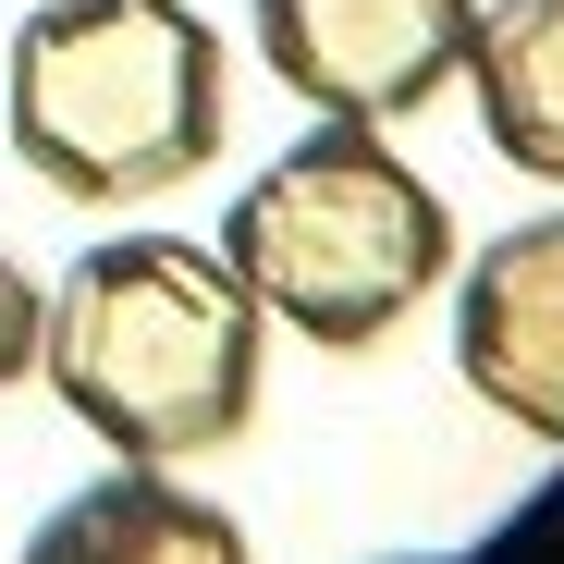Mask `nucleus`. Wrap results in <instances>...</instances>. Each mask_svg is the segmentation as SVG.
I'll return each mask as SVG.
<instances>
[{
  "instance_id": "nucleus-1",
  "label": "nucleus",
  "mask_w": 564,
  "mask_h": 564,
  "mask_svg": "<svg viewBox=\"0 0 564 564\" xmlns=\"http://www.w3.org/2000/svg\"><path fill=\"white\" fill-rule=\"evenodd\" d=\"M37 381L74 430H99L111 466H197L258 430L270 319L197 234H99L50 282Z\"/></svg>"
},
{
  "instance_id": "nucleus-2",
  "label": "nucleus",
  "mask_w": 564,
  "mask_h": 564,
  "mask_svg": "<svg viewBox=\"0 0 564 564\" xmlns=\"http://www.w3.org/2000/svg\"><path fill=\"white\" fill-rule=\"evenodd\" d=\"M234 123V50L197 0H37L0 62V135L74 209L197 184Z\"/></svg>"
},
{
  "instance_id": "nucleus-3",
  "label": "nucleus",
  "mask_w": 564,
  "mask_h": 564,
  "mask_svg": "<svg viewBox=\"0 0 564 564\" xmlns=\"http://www.w3.org/2000/svg\"><path fill=\"white\" fill-rule=\"evenodd\" d=\"M221 258L270 332L368 356L454 282V209L381 123H319L246 172V197L221 209Z\"/></svg>"
},
{
  "instance_id": "nucleus-4",
  "label": "nucleus",
  "mask_w": 564,
  "mask_h": 564,
  "mask_svg": "<svg viewBox=\"0 0 564 564\" xmlns=\"http://www.w3.org/2000/svg\"><path fill=\"white\" fill-rule=\"evenodd\" d=\"M246 37L282 99L319 123H417L442 86H466L479 0H246Z\"/></svg>"
},
{
  "instance_id": "nucleus-5",
  "label": "nucleus",
  "mask_w": 564,
  "mask_h": 564,
  "mask_svg": "<svg viewBox=\"0 0 564 564\" xmlns=\"http://www.w3.org/2000/svg\"><path fill=\"white\" fill-rule=\"evenodd\" d=\"M454 381L503 430L564 442V221H516L454 270Z\"/></svg>"
},
{
  "instance_id": "nucleus-6",
  "label": "nucleus",
  "mask_w": 564,
  "mask_h": 564,
  "mask_svg": "<svg viewBox=\"0 0 564 564\" xmlns=\"http://www.w3.org/2000/svg\"><path fill=\"white\" fill-rule=\"evenodd\" d=\"M25 564H258V552L209 491H184V466H111L74 503H50Z\"/></svg>"
},
{
  "instance_id": "nucleus-7",
  "label": "nucleus",
  "mask_w": 564,
  "mask_h": 564,
  "mask_svg": "<svg viewBox=\"0 0 564 564\" xmlns=\"http://www.w3.org/2000/svg\"><path fill=\"white\" fill-rule=\"evenodd\" d=\"M466 99H479L491 160L564 197V0H479L466 37Z\"/></svg>"
},
{
  "instance_id": "nucleus-8",
  "label": "nucleus",
  "mask_w": 564,
  "mask_h": 564,
  "mask_svg": "<svg viewBox=\"0 0 564 564\" xmlns=\"http://www.w3.org/2000/svg\"><path fill=\"white\" fill-rule=\"evenodd\" d=\"M37 344H50V282L0 246V393H25L37 381Z\"/></svg>"
}]
</instances>
